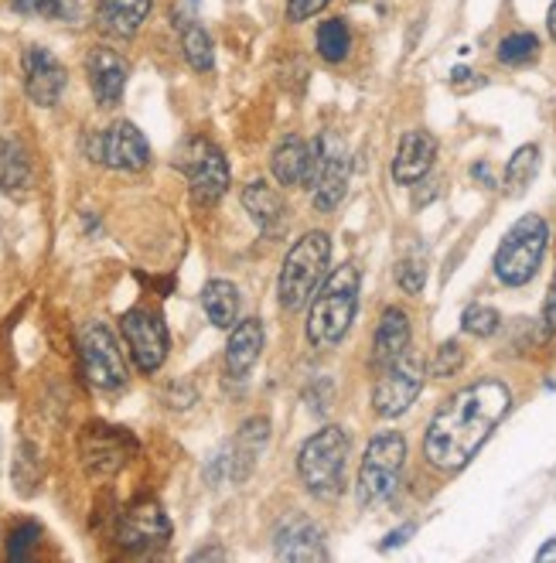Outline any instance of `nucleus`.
<instances>
[{
    "instance_id": "nucleus-4",
    "label": "nucleus",
    "mask_w": 556,
    "mask_h": 563,
    "mask_svg": "<svg viewBox=\"0 0 556 563\" xmlns=\"http://www.w3.org/2000/svg\"><path fill=\"white\" fill-rule=\"evenodd\" d=\"M328 267H331L328 233H318V230L304 233L284 257L281 280H276V294H281L284 312H300V307L318 294V288L328 277Z\"/></svg>"
},
{
    "instance_id": "nucleus-39",
    "label": "nucleus",
    "mask_w": 556,
    "mask_h": 563,
    "mask_svg": "<svg viewBox=\"0 0 556 563\" xmlns=\"http://www.w3.org/2000/svg\"><path fill=\"white\" fill-rule=\"evenodd\" d=\"M188 560L191 563H199V560H226V550H222V547H205V550H194Z\"/></svg>"
},
{
    "instance_id": "nucleus-26",
    "label": "nucleus",
    "mask_w": 556,
    "mask_h": 563,
    "mask_svg": "<svg viewBox=\"0 0 556 563\" xmlns=\"http://www.w3.org/2000/svg\"><path fill=\"white\" fill-rule=\"evenodd\" d=\"M318 55L324 62H345L348 51H352V32L342 17H331L318 24V35H315Z\"/></svg>"
},
{
    "instance_id": "nucleus-2",
    "label": "nucleus",
    "mask_w": 556,
    "mask_h": 563,
    "mask_svg": "<svg viewBox=\"0 0 556 563\" xmlns=\"http://www.w3.org/2000/svg\"><path fill=\"white\" fill-rule=\"evenodd\" d=\"M358 312V270L355 267H339L324 277V284L311 297L308 312V342L315 349H335L348 335L352 321Z\"/></svg>"
},
{
    "instance_id": "nucleus-3",
    "label": "nucleus",
    "mask_w": 556,
    "mask_h": 563,
    "mask_svg": "<svg viewBox=\"0 0 556 563\" xmlns=\"http://www.w3.org/2000/svg\"><path fill=\"white\" fill-rule=\"evenodd\" d=\"M348 434L345 427L328 424L311 434L297 450V474L304 489L315 499H339L345 489V461H348Z\"/></svg>"
},
{
    "instance_id": "nucleus-9",
    "label": "nucleus",
    "mask_w": 556,
    "mask_h": 563,
    "mask_svg": "<svg viewBox=\"0 0 556 563\" xmlns=\"http://www.w3.org/2000/svg\"><path fill=\"white\" fill-rule=\"evenodd\" d=\"M79 349H82V373L96 389L114 392L127 383V362L117 345L114 331L103 321H90L79 335Z\"/></svg>"
},
{
    "instance_id": "nucleus-5",
    "label": "nucleus",
    "mask_w": 556,
    "mask_h": 563,
    "mask_svg": "<svg viewBox=\"0 0 556 563\" xmlns=\"http://www.w3.org/2000/svg\"><path fill=\"white\" fill-rule=\"evenodd\" d=\"M546 243H549L546 219L536 212L522 215L495 249V277L502 280L506 288H525L543 267Z\"/></svg>"
},
{
    "instance_id": "nucleus-23",
    "label": "nucleus",
    "mask_w": 556,
    "mask_h": 563,
    "mask_svg": "<svg viewBox=\"0 0 556 563\" xmlns=\"http://www.w3.org/2000/svg\"><path fill=\"white\" fill-rule=\"evenodd\" d=\"M410 349V318L403 307H386L379 328H376V345H372V362L386 365L400 359Z\"/></svg>"
},
{
    "instance_id": "nucleus-13",
    "label": "nucleus",
    "mask_w": 556,
    "mask_h": 563,
    "mask_svg": "<svg viewBox=\"0 0 556 563\" xmlns=\"http://www.w3.org/2000/svg\"><path fill=\"white\" fill-rule=\"evenodd\" d=\"M120 331L127 338V349L141 373H157L164 359H168V328H164L157 312L147 307H133L120 318Z\"/></svg>"
},
{
    "instance_id": "nucleus-22",
    "label": "nucleus",
    "mask_w": 556,
    "mask_h": 563,
    "mask_svg": "<svg viewBox=\"0 0 556 563\" xmlns=\"http://www.w3.org/2000/svg\"><path fill=\"white\" fill-rule=\"evenodd\" d=\"M270 441V420L267 417H249L246 424L236 434V444L229 450V478L242 482L249 474V468L257 465V458L263 455V447Z\"/></svg>"
},
{
    "instance_id": "nucleus-10",
    "label": "nucleus",
    "mask_w": 556,
    "mask_h": 563,
    "mask_svg": "<svg viewBox=\"0 0 556 563\" xmlns=\"http://www.w3.org/2000/svg\"><path fill=\"white\" fill-rule=\"evenodd\" d=\"M311 202L318 212H331L339 209V202L345 199L348 191V154H345V144L328 133L315 144V167H311Z\"/></svg>"
},
{
    "instance_id": "nucleus-1",
    "label": "nucleus",
    "mask_w": 556,
    "mask_h": 563,
    "mask_svg": "<svg viewBox=\"0 0 556 563\" xmlns=\"http://www.w3.org/2000/svg\"><path fill=\"white\" fill-rule=\"evenodd\" d=\"M512 410V392L498 379L471 383L443 403L424 434V458L437 471H461Z\"/></svg>"
},
{
    "instance_id": "nucleus-7",
    "label": "nucleus",
    "mask_w": 556,
    "mask_h": 563,
    "mask_svg": "<svg viewBox=\"0 0 556 563\" xmlns=\"http://www.w3.org/2000/svg\"><path fill=\"white\" fill-rule=\"evenodd\" d=\"M424 376L427 373H424L421 355H413L410 349L400 359L379 365V379L372 386V410L386 420L406 413L413 407V400L421 397Z\"/></svg>"
},
{
    "instance_id": "nucleus-34",
    "label": "nucleus",
    "mask_w": 556,
    "mask_h": 563,
    "mask_svg": "<svg viewBox=\"0 0 556 563\" xmlns=\"http://www.w3.org/2000/svg\"><path fill=\"white\" fill-rule=\"evenodd\" d=\"M38 540H42V526L38 523H21L11 532V540H8V556L11 560H27V556H32V547H38Z\"/></svg>"
},
{
    "instance_id": "nucleus-14",
    "label": "nucleus",
    "mask_w": 556,
    "mask_h": 563,
    "mask_svg": "<svg viewBox=\"0 0 556 563\" xmlns=\"http://www.w3.org/2000/svg\"><path fill=\"white\" fill-rule=\"evenodd\" d=\"M117 540L130 553H154L171 540V523L164 509L151 499L127 505L117 519Z\"/></svg>"
},
{
    "instance_id": "nucleus-27",
    "label": "nucleus",
    "mask_w": 556,
    "mask_h": 563,
    "mask_svg": "<svg viewBox=\"0 0 556 563\" xmlns=\"http://www.w3.org/2000/svg\"><path fill=\"white\" fill-rule=\"evenodd\" d=\"M32 185V164L11 140H0V191H21Z\"/></svg>"
},
{
    "instance_id": "nucleus-15",
    "label": "nucleus",
    "mask_w": 556,
    "mask_h": 563,
    "mask_svg": "<svg viewBox=\"0 0 556 563\" xmlns=\"http://www.w3.org/2000/svg\"><path fill=\"white\" fill-rule=\"evenodd\" d=\"M24 93L35 106H55L66 93V66L55 59V55L42 45H27L24 48Z\"/></svg>"
},
{
    "instance_id": "nucleus-21",
    "label": "nucleus",
    "mask_w": 556,
    "mask_h": 563,
    "mask_svg": "<svg viewBox=\"0 0 556 563\" xmlns=\"http://www.w3.org/2000/svg\"><path fill=\"white\" fill-rule=\"evenodd\" d=\"M154 0H99L96 4V21L106 35L114 38H133L144 27Z\"/></svg>"
},
{
    "instance_id": "nucleus-17",
    "label": "nucleus",
    "mask_w": 556,
    "mask_h": 563,
    "mask_svg": "<svg viewBox=\"0 0 556 563\" xmlns=\"http://www.w3.org/2000/svg\"><path fill=\"white\" fill-rule=\"evenodd\" d=\"M273 550L281 560H324L328 556L318 523L304 513H291L287 519H281L273 537Z\"/></svg>"
},
{
    "instance_id": "nucleus-8",
    "label": "nucleus",
    "mask_w": 556,
    "mask_h": 563,
    "mask_svg": "<svg viewBox=\"0 0 556 563\" xmlns=\"http://www.w3.org/2000/svg\"><path fill=\"white\" fill-rule=\"evenodd\" d=\"M178 164L188 178L194 206L209 209L229 191V161L215 144H209V140H202V137L188 140Z\"/></svg>"
},
{
    "instance_id": "nucleus-20",
    "label": "nucleus",
    "mask_w": 556,
    "mask_h": 563,
    "mask_svg": "<svg viewBox=\"0 0 556 563\" xmlns=\"http://www.w3.org/2000/svg\"><path fill=\"white\" fill-rule=\"evenodd\" d=\"M270 167H273V178L281 185H287V188L308 185L311 181V167H315V148L300 137H284L281 144H276L273 157H270Z\"/></svg>"
},
{
    "instance_id": "nucleus-19",
    "label": "nucleus",
    "mask_w": 556,
    "mask_h": 563,
    "mask_svg": "<svg viewBox=\"0 0 556 563\" xmlns=\"http://www.w3.org/2000/svg\"><path fill=\"white\" fill-rule=\"evenodd\" d=\"M263 321L260 318H246V321H236L233 325V335H229V345H226V373L233 379H246V373L253 370L263 355Z\"/></svg>"
},
{
    "instance_id": "nucleus-38",
    "label": "nucleus",
    "mask_w": 556,
    "mask_h": 563,
    "mask_svg": "<svg viewBox=\"0 0 556 563\" xmlns=\"http://www.w3.org/2000/svg\"><path fill=\"white\" fill-rule=\"evenodd\" d=\"M543 328H546V335L556 331V284H553V291H549V297L543 304Z\"/></svg>"
},
{
    "instance_id": "nucleus-24",
    "label": "nucleus",
    "mask_w": 556,
    "mask_h": 563,
    "mask_svg": "<svg viewBox=\"0 0 556 563\" xmlns=\"http://www.w3.org/2000/svg\"><path fill=\"white\" fill-rule=\"evenodd\" d=\"M242 209L249 212V219H253L263 233H276V230H281V222H284L281 191H276L273 185H267V181H260V178L242 188Z\"/></svg>"
},
{
    "instance_id": "nucleus-40",
    "label": "nucleus",
    "mask_w": 556,
    "mask_h": 563,
    "mask_svg": "<svg viewBox=\"0 0 556 563\" xmlns=\"http://www.w3.org/2000/svg\"><path fill=\"white\" fill-rule=\"evenodd\" d=\"M471 175H475L478 181H485V188H495V178H492V167L488 164H475V167H471Z\"/></svg>"
},
{
    "instance_id": "nucleus-41",
    "label": "nucleus",
    "mask_w": 556,
    "mask_h": 563,
    "mask_svg": "<svg viewBox=\"0 0 556 563\" xmlns=\"http://www.w3.org/2000/svg\"><path fill=\"white\" fill-rule=\"evenodd\" d=\"M536 560H540V563H546V560H556V537H553L549 543H543V547L536 550Z\"/></svg>"
},
{
    "instance_id": "nucleus-11",
    "label": "nucleus",
    "mask_w": 556,
    "mask_h": 563,
    "mask_svg": "<svg viewBox=\"0 0 556 563\" xmlns=\"http://www.w3.org/2000/svg\"><path fill=\"white\" fill-rule=\"evenodd\" d=\"M133 450H137V441L123 427L103 424V420H93V424L82 427L79 455H82V465H86V471L96 474V478L117 474L130 461Z\"/></svg>"
},
{
    "instance_id": "nucleus-16",
    "label": "nucleus",
    "mask_w": 556,
    "mask_h": 563,
    "mask_svg": "<svg viewBox=\"0 0 556 563\" xmlns=\"http://www.w3.org/2000/svg\"><path fill=\"white\" fill-rule=\"evenodd\" d=\"M86 75H90V90L96 96V106L114 109L123 99L130 66H127L123 55L114 51V48H93L86 55Z\"/></svg>"
},
{
    "instance_id": "nucleus-12",
    "label": "nucleus",
    "mask_w": 556,
    "mask_h": 563,
    "mask_svg": "<svg viewBox=\"0 0 556 563\" xmlns=\"http://www.w3.org/2000/svg\"><path fill=\"white\" fill-rule=\"evenodd\" d=\"M90 157L114 172H144L151 164V148L130 120H117L90 140Z\"/></svg>"
},
{
    "instance_id": "nucleus-35",
    "label": "nucleus",
    "mask_w": 556,
    "mask_h": 563,
    "mask_svg": "<svg viewBox=\"0 0 556 563\" xmlns=\"http://www.w3.org/2000/svg\"><path fill=\"white\" fill-rule=\"evenodd\" d=\"M464 365V349L458 345V342H443L440 349H437V355H434V365H430V373L437 376V379H448V376H454L458 370Z\"/></svg>"
},
{
    "instance_id": "nucleus-30",
    "label": "nucleus",
    "mask_w": 556,
    "mask_h": 563,
    "mask_svg": "<svg viewBox=\"0 0 556 563\" xmlns=\"http://www.w3.org/2000/svg\"><path fill=\"white\" fill-rule=\"evenodd\" d=\"M11 8L27 17H45V21H75L79 17V0H11Z\"/></svg>"
},
{
    "instance_id": "nucleus-42",
    "label": "nucleus",
    "mask_w": 556,
    "mask_h": 563,
    "mask_svg": "<svg viewBox=\"0 0 556 563\" xmlns=\"http://www.w3.org/2000/svg\"><path fill=\"white\" fill-rule=\"evenodd\" d=\"M546 27H549V38L556 42V0L549 4V14H546Z\"/></svg>"
},
{
    "instance_id": "nucleus-33",
    "label": "nucleus",
    "mask_w": 556,
    "mask_h": 563,
    "mask_svg": "<svg viewBox=\"0 0 556 563\" xmlns=\"http://www.w3.org/2000/svg\"><path fill=\"white\" fill-rule=\"evenodd\" d=\"M397 284L406 291V294H421L424 284H427V263L421 257H403L397 263Z\"/></svg>"
},
{
    "instance_id": "nucleus-36",
    "label": "nucleus",
    "mask_w": 556,
    "mask_h": 563,
    "mask_svg": "<svg viewBox=\"0 0 556 563\" xmlns=\"http://www.w3.org/2000/svg\"><path fill=\"white\" fill-rule=\"evenodd\" d=\"M331 0H287V21L300 24V21H311L315 14H321Z\"/></svg>"
},
{
    "instance_id": "nucleus-25",
    "label": "nucleus",
    "mask_w": 556,
    "mask_h": 563,
    "mask_svg": "<svg viewBox=\"0 0 556 563\" xmlns=\"http://www.w3.org/2000/svg\"><path fill=\"white\" fill-rule=\"evenodd\" d=\"M202 307L215 328H233L239 321V291L229 280H209L202 291Z\"/></svg>"
},
{
    "instance_id": "nucleus-32",
    "label": "nucleus",
    "mask_w": 556,
    "mask_h": 563,
    "mask_svg": "<svg viewBox=\"0 0 556 563\" xmlns=\"http://www.w3.org/2000/svg\"><path fill=\"white\" fill-rule=\"evenodd\" d=\"M498 312L492 304H471V307H464V315H461V328L468 331V335H475V338H492L495 331H498Z\"/></svg>"
},
{
    "instance_id": "nucleus-31",
    "label": "nucleus",
    "mask_w": 556,
    "mask_h": 563,
    "mask_svg": "<svg viewBox=\"0 0 556 563\" xmlns=\"http://www.w3.org/2000/svg\"><path fill=\"white\" fill-rule=\"evenodd\" d=\"M540 55V38L530 35V32H519V35H509L498 45V62L502 66H530Z\"/></svg>"
},
{
    "instance_id": "nucleus-29",
    "label": "nucleus",
    "mask_w": 556,
    "mask_h": 563,
    "mask_svg": "<svg viewBox=\"0 0 556 563\" xmlns=\"http://www.w3.org/2000/svg\"><path fill=\"white\" fill-rule=\"evenodd\" d=\"M181 48H185V59L194 72H212L215 66V51H212V38L202 24H185L181 32Z\"/></svg>"
},
{
    "instance_id": "nucleus-37",
    "label": "nucleus",
    "mask_w": 556,
    "mask_h": 563,
    "mask_svg": "<svg viewBox=\"0 0 556 563\" xmlns=\"http://www.w3.org/2000/svg\"><path fill=\"white\" fill-rule=\"evenodd\" d=\"M413 532H416V526H413V523H406V526H400V529H393V532H389V537L382 540V550H393V547H400V543H406V540L413 537Z\"/></svg>"
},
{
    "instance_id": "nucleus-28",
    "label": "nucleus",
    "mask_w": 556,
    "mask_h": 563,
    "mask_svg": "<svg viewBox=\"0 0 556 563\" xmlns=\"http://www.w3.org/2000/svg\"><path fill=\"white\" fill-rule=\"evenodd\" d=\"M536 172H540V148H536V144L519 148V151L509 157V167H506V191H509V195H522L525 188L533 185Z\"/></svg>"
},
{
    "instance_id": "nucleus-18",
    "label": "nucleus",
    "mask_w": 556,
    "mask_h": 563,
    "mask_svg": "<svg viewBox=\"0 0 556 563\" xmlns=\"http://www.w3.org/2000/svg\"><path fill=\"white\" fill-rule=\"evenodd\" d=\"M437 161V140L427 130H410L403 133L397 157H393V181L397 185H416L430 175Z\"/></svg>"
},
{
    "instance_id": "nucleus-6",
    "label": "nucleus",
    "mask_w": 556,
    "mask_h": 563,
    "mask_svg": "<svg viewBox=\"0 0 556 563\" xmlns=\"http://www.w3.org/2000/svg\"><path fill=\"white\" fill-rule=\"evenodd\" d=\"M403 465H406V437L397 431H382L369 441L363 465H358V502L366 505H382L393 499V492L400 489L403 478Z\"/></svg>"
}]
</instances>
